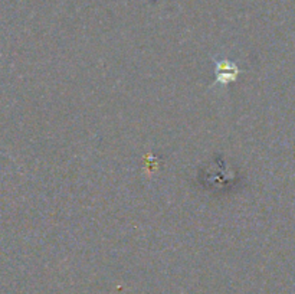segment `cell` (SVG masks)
Segmentation results:
<instances>
[{"label":"cell","mask_w":295,"mask_h":294,"mask_svg":"<svg viewBox=\"0 0 295 294\" xmlns=\"http://www.w3.org/2000/svg\"><path fill=\"white\" fill-rule=\"evenodd\" d=\"M230 71H236L235 67L229 62H223L218 67V76L221 81H229V79H233L236 74H230Z\"/></svg>","instance_id":"cell-1"}]
</instances>
